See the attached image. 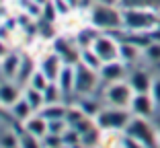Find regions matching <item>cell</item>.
I'll return each instance as SVG.
<instances>
[{
	"instance_id": "603a6c76",
	"label": "cell",
	"mask_w": 160,
	"mask_h": 148,
	"mask_svg": "<svg viewBox=\"0 0 160 148\" xmlns=\"http://www.w3.org/2000/svg\"><path fill=\"white\" fill-rule=\"evenodd\" d=\"M142 56L146 58V60H150V62L158 64V62H160V41H152V43H148L146 48L142 49Z\"/></svg>"
},
{
	"instance_id": "4dcf8cb0",
	"label": "cell",
	"mask_w": 160,
	"mask_h": 148,
	"mask_svg": "<svg viewBox=\"0 0 160 148\" xmlns=\"http://www.w3.org/2000/svg\"><path fill=\"white\" fill-rule=\"evenodd\" d=\"M33 64H31V60H21V66H19V72H17V74H19L21 76V80H27V78L25 76H29L31 78V74H33Z\"/></svg>"
},
{
	"instance_id": "ac0fdd59",
	"label": "cell",
	"mask_w": 160,
	"mask_h": 148,
	"mask_svg": "<svg viewBox=\"0 0 160 148\" xmlns=\"http://www.w3.org/2000/svg\"><path fill=\"white\" fill-rule=\"evenodd\" d=\"M80 62L86 64L88 68H92V70H97V72H99L101 66H103V60L94 54L92 48H82V52H80Z\"/></svg>"
},
{
	"instance_id": "5bb4252c",
	"label": "cell",
	"mask_w": 160,
	"mask_h": 148,
	"mask_svg": "<svg viewBox=\"0 0 160 148\" xmlns=\"http://www.w3.org/2000/svg\"><path fill=\"white\" fill-rule=\"evenodd\" d=\"M53 52H56L66 64H76V62H80V54H76L74 49H72L70 45L64 41V39H56V41H53Z\"/></svg>"
},
{
	"instance_id": "836d02e7",
	"label": "cell",
	"mask_w": 160,
	"mask_h": 148,
	"mask_svg": "<svg viewBox=\"0 0 160 148\" xmlns=\"http://www.w3.org/2000/svg\"><path fill=\"white\" fill-rule=\"evenodd\" d=\"M150 95L154 99L156 107H160V76H154V82H152V89H150Z\"/></svg>"
},
{
	"instance_id": "8d00e7d4",
	"label": "cell",
	"mask_w": 160,
	"mask_h": 148,
	"mask_svg": "<svg viewBox=\"0 0 160 148\" xmlns=\"http://www.w3.org/2000/svg\"><path fill=\"white\" fill-rule=\"evenodd\" d=\"M31 2H35V4H39V6H43L45 2H49V0H31Z\"/></svg>"
},
{
	"instance_id": "d6a6232c",
	"label": "cell",
	"mask_w": 160,
	"mask_h": 148,
	"mask_svg": "<svg viewBox=\"0 0 160 148\" xmlns=\"http://www.w3.org/2000/svg\"><path fill=\"white\" fill-rule=\"evenodd\" d=\"M121 148H146L142 142H138L136 138H132V136H127V134H123V138H121Z\"/></svg>"
},
{
	"instance_id": "cb8c5ba5",
	"label": "cell",
	"mask_w": 160,
	"mask_h": 148,
	"mask_svg": "<svg viewBox=\"0 0 160 148\" xmlns=\"http://www.w3.org/2000/svg\"><path fill=\"white\" fill-rule=\"evenodd\" d=\"M47 84H49V78L43 74V70H35L31 74V78H29V86H33L37 91H45Z\"/></svg>"
},
{
	"instance_id": "e0dca14e",
	"label": "cell",
	"mask_w": 160,
	"mask_h": 148,
	"mask_svg": "<svg viewBox=\"0 0 160 148\" xmlns=\"http://www.w3.org/2000/svg\"><path fill=\"white\" fill-rule=\"evenodd\" d=\"M19 89L14 84H10V82H2L0 84V103L2 105H12L14 101L19 99Z\"/></svg>"
},
{
	"instance_id": "277c9868",
	"label": "cell",
	"mask_w": 160,
	"mask_h": 148,
	"mask_svg": "<svg viewBox=\"0 0 160 148\" xmlns=\"http://www.w3.org/2000/svg\"><path fill=\"white\" fill-rule=\"evenodd\" d=\"M121 14H123V29H127L129 33H144V31H150L160 23V17L140 8L121 10Z\"/></svg>"
},
{
	"instance_id": "6da1fadb",
	"label": "cell",
	"mask_w": 160,
	"mask_h": 148,
	"mask_svg": "<svg viewBox=\"0 0 160 148\" xmlns=\"http://www.w3.org/2000/svg\"><path fill=\"white\" fill-rule=\"evenodd\" d=\"M90 23L92 27L103 29V31H115L123 27V14L121 10H117L107 2H99L90 6Z\"/></svg>"
},
{
	"instance_id": "9c48e42d",
	"label": "cell",
	"mask_w": 160,
	"mask_h": 148,
	"mask_svg": "<svg viewBox=\"0 0 160 148\" xmlns=\"http://www.w3.org/2000/svg\"><path fill=\"white\" fill-rule=\"evenodd\" d=\"M127 64L121 62V60H111V62H103L99 70V76L101 80L105 82H117V80H123L127 74Z\"/></svg>"
},
{
	"instance_id": "4fadbf2b",
	"label": "cell",
	"mask_w": 160,
	"mask_h": 148,
	"mask_svg": "<svg viewBox=\"0 0 160 148\" xmlns=\"http://www.w3.org/2000/svg\"><path fill=\"white\" fill-rule=\"evenodd\" d=\"M58 86H60L62 95L70 97V93H74V64H66L62 68L60 76H58Z\"/></svg>"
},
{
	"instance_id": "d6986e66",
	"label": "cell",
	"mask_w": 160,
	"mask_h": 148,
	"mask_svg": "<svg viewBox=\"0 0 160 148\" xmlns=\"http://www.w3.org/2000/svg\"><path fill=\"white\" fill-rule=\"evenodd\" d=\"M19 66H21V58L17 54H8V56H4V62L0 64V70L4 76H14L19 72Z\"/></svg>"
},
{
	"instance_id": "d590c367",
	"label": "cell",
	"mask_w": 160,
	"mask_h": 148,
	"mask_svg": "<svg viewBox=\"0 0 160 148\" xmlns=\"http://www.w3.org/2000/svg\"><path fill=\"white\" fill-rule=\"evenodd\" d=\"M4 56H8V48L4 45V41H0V58H4Z\"/></svg>"
},
{
	"instance_id": "83f0119b",
	"label": "cell",
	"mask_w": 160,
	"mask_h": 148,
	"mask_svg": "<svg viewBox=\"0 0 160 148\" xmlns=\"http://www.w3.org/2000/svg\"><path fill=\"white\" fill-rule=\"evenodd\" d=\"M66 128H68L66 120H49V121H47V132H49V134L62 136L64 132H66Z\"/></svg>"
},
{
	"instance_id": "30bf717a",
	"label": "cell",
	"mask_w": 160,
	"mask_h": 148,
	"mask_svg": "<svg viewBox=\"0 0 160 148\" xmlns=\"http://www.w3.org/2000/svg\"><path fill=\"white\" fill-rule=\"evenodd\" d=\"M127 82L133 89V93H150L154 76L144 68H136V70H132L127 74Z\"/></svg>"
},
{
	"instance_id": "484cf974",
	"label": "cell",
	"mask_w": 160,
	"mask_h": 148,
	"mask_svg": "<svg viewBox=\"0 0 160 148\" xmlns=\"http://www.w3.org/2000/svg\"><path fill=\"white\" fill-rule=\"evenodd\" d=\"M78 107L82 111H84V115L86 117H97V113L101 111V107H99V103H94V101H90V99H80V103H78Z\"/></svg>"
},
{
	"instance_id": "7c38bea8",
	"label": "cell",
	"mask_w": 160,
	"mask_h": 148,
	"mask_svg": "<svg viewBox=\"0 0 160 148\" xmlns=\"http://www.w3.org/2000/svg\"><path fill=\"white\" fill-rule=\"evenodd\" d=\"M62 60L58 54H52V56H47L45 60L41 62V70H43V74H45L47 78H49V82L52 80H58V76H60V72H62Z\"/></svg>"
},
{
	"instance_id": "4316f807",
	"label": "cell",
	"mask_w": 160,
	"mask_h": 148,
	"mask_svg": "<svg viewBox=\"0 0 160 148\" xmlns=\"http://www.w3.org/2000/svg\"><path fill=\"white\" fill-rule=\"evenodd\" d=\"M43 148H62L64 146V138H62V136H58V134H49V132H47L45 136H43Z\"/></svg>"
},
{
	"instance_id": "f1b7e54d",
	"label": "cell",
	"mask_w": 160,
	"mask_h": 148,
	"mask_svg": "<svg viewBox=\"0 0 160 148\" xmlns=\"http://www.w3.org/2000/svg\"><path fill=\"white\" fill-rule=\"evenodd\" d=\"M86 115H84V111L80 109V107H70V109H66V121H68V125H74V124H78L80 120H84Z\"/></svg>"
},
{
	"instance_id": "3957f363",
	"label": "cell",
	"mask_w": 160,
	"mask_h": 148,
	"mask_svg": "<svg viewBox=\"0 0 160 148\" xmlns=\"http://www.w3.org/2000/svg\"><path fill=\"white\" fill-rule=\"evenodd\" d=\"M132 111H127L125 107H107V109H101L94 117V124L97 128H101V132H123L127 125V121L132 120Z\"/></svg>"
},
{
	"instance_id": "5b68a950",
	"label": "cell",
	"mask_w": 160,
	"mask_h": 148,
	"mask_svg": "<svg viewBox=\"0 0 160 148\" xmlns=\"http://www.w3.org/2000/svg\"><path fill=\"white\" fill-rule=\"evenodd\" d=\"M97 82H99L97 70L88 68L82 62L74 64V93H78V95H82V97L90 95V93L97 89Z\"/></svg>"
},
{
	"instance_id": "ffe728a7",
	"label": "cell",
	"mask_w": 160,
	"mask_h": 148,
	"mask_svg": "<svg viewBox=\"0 0 160 148\" xmlns=\"http://www.w3.org/2000/svg\"><path fill=\"white\" fill-rule=\"evenodd\" d=\"M25 99H27V103L31 105V109H41L43 105H45V99H43V91H37V89H33V86H29V89H25Z\"/></svg>"
},
{
	"instance_id": "f35d334b",
	"label": "cell",
	"mask_w": 160,
	"mask_h": 148,
	"mask_svg": "<svg viewBox=\"0 0 160 148\" xmlns=\"http://www.w3.org/2000/svg\"><path fill=\"white\" fill-rule=\"evenodd\" d=\"M158 148H160V132H158Z\"/></svg>"
},
{
	"instance_id": "8fae6325",
	"label": "cell",
	"mask_w": 160,
	"mask_h": 148,
	"mask_svg": "<svg viewBox=\"0 0 160 148\" xmlns=\"http://www.w3.org/2000/svg\"><path fill=\"white\" fill-rule=\"evenodd\" d=\"M25 132L41 140L43 136L47 134V120H45V117H41L39 113L27 117V120H25Z\"/></svg>"
},
{
	"instance_id": "ba28073f",
	"label": "cell",
	"mask_w": 160,
	"mask_h": 148,
	"mask_svg": "<svg viewBox=\"0 0 160 148\" xmlns=\"http://www.w3.org/2000/svg\"><path fill=\"white\" fill-rule=\"evenodd\" d=\"M154 109H156V103H154L150 93H133V99L129 103V111L133 115H140V117H148L150 120L152 115H154Z\"/></svg>"
},
{
	"instance_id": "7402d4cb",
	"label": "cell",
	"mask_w": 160,
	"mask_h": 148,
	"mask_svg": "<svg viewBox=\"0 0 160 148\" xmlns=\"http://www.w3.org/2000/svg\"><path fill=\"white\" fill-rule=\"evenodd\" d=\"M97 37H99V33L94 29H80L78 35H76V41H78L80 48H92V43Z\"/></svg>"
},
{
	"instance_id": "74e56055",
	"label": "cell",
	"mask_w": 160,
	"mask_h": 148,
	"mask_svg": "<svg viewBox=\"0 0 160 148\" xmlns=\"http://www.w3.org/2000/svg\"><path fill=\"white\" fill-rule=\"evenodd\" d=\"M66 2H68V4H70V6H76V4H78V2H80V0H66Z\"/></svg>"
},
{
	"instance_id": "ab89813d",
	"label": "cell",
	"mask_w": 160,
	"mask_h": 148,
	"mask_svg": "<svg viewBox=\"0 0 160 148\" xmlns=\"http://www.w3.org/2000/svg\"><path fill=\"white\" fill-rule=\"evenodd\" d=\"M158 132H160V128H158Z\"/></svg>"
},
{
	"instance_id": "2e32d148",
	"label": "cell",
	"mask_w": 160,
	"mask_h": 148,
	"mask_svg": "<svg viewBox=\"0 0 160 148\" xmlns=\"http://www.w3.org/2000/svg\"><path fill=\"white\" fill-rule=\"evenodd\" d=\"M39 115L49 120H66V107L60 105V103H49V105H43V109H39Z\"/></svg>"
},
{
	"instance_id": "52a82bcc",
	"label": "cell",
	"mask_w": 160,
	"mask_h": 148,
	"mask_svg": "<svg viewBox=\"0 0 160 148\" xmlns=\"http://www.w3.org/2000/svg\"><path fill=\"white\" fill-rule=\"evenodd\" d=\"M92 49L103 62L119 60V41H115V39L109 37V35H99L92 43Z\"/></svg>"
},
{
	"instance_id": "e575fe53",
	"label": "cell",
	"mask_w": 160,
	"mask_h": 148,
	"mask_svg": "<svg viewBox=\"0 0 160 148\" xmlns=\"http://www.w3.org/2000/svg\"><path fill=\"white\" fill-rule=\"evenodd\" d=\"M43 8H45V21H56V17H58V10H56V4H53V0H49V2H45L43 4Z\"/></svg>"
},
{
	"instance_id": "9a60e30c",
	"label": "cell",
	"mask_w": 160,
	"mask_h": 148,
	"mask_svg": "<svg viewBox=\"0 0 160 148\" xmlns=\"http://www.w3.org/2000/svg\"><path fill=\"white\" fill-rule=\"evenodd\" d=\"M140 56H142V48H138L136 43L127 41V39L119 43V60H121V62H125V64H133Z\"/></svg>"
},
{
	"instance_id": "f546056e",
	"label": "cell",
	"mask_w": 160,
	"mask_h": 148,
	"mask_svg": "<svg viewBox=\"0 0 160 148\" xmlns=\"http://www.w3.org/2000/svg\"><path fill=\"white\" fill-rule=\"evenodd\" d=\"M19 148H43V144H39V138H35V136L25 132L19 138Z\"/></svg>"
},
{
	"instance_id": "8992f818",
	"label": "cell",
	"mask_w": 160,
	"mask_h": 148,
	"mask_svg": "<svg viewBox=\"0 0 160 148\" xmlns=\"http://www.w3.org/2000/svg\"><path fill=\"white\" fill-rule=\"evenodd\" d=\"M105 99L111 107H125L129 109V103L133 99V89L129 86V82H109L107 89H105Z\"/></svg>"
},
{
	"instance_id": "7a4b0ae2",
	"label": "cell",
	"mask_w": 160,
	"mask_h": 148,
	"mask_svg": "<svg viewBox=\"0 0 160 148\" xmlns=\"http://www.w3.org/2000/svg\"><path fill=\"white\" fill-rule=\"evenodd\" d=\"M123 134L136 138L138 142H142L146 148H158V132H156L154 125L148 121V117L132 115V120L127 121Z\"/></svg>"
},
{
	"instance_id": "1f68e13d",
	"label": "cell",
	"mask_w": 160,
	"mask_h": 148,
	"mask_svg": "<svg viewBox=\"0 0 160 148\" xmlns=\"http://www.w3.org/2000/svg\"><path fill=\"white\" fill-rule=\"evenodd\" d=\"M0 146L2 148H19V138L8 132V134H4L0 138Z\"/></svg>"
},
{
	"instance_id": "d4e9b609",
	"label": "cell",
	"mask_w": 160,
	"mask_h": 148,
	"mask_svg": "<svg viewBox=\"0 0 160 148\" xmlns=\"http://www.w3.org/2000/svg\"><path fill=\"white\" fill-rule=\"evenodd\" d=\"M60 97H62V91L58 84H49L45 86V91H43V99H45V105H49V103H60Z\"/></svg>"
},
{
	"instance_id": "44dd1931",
	"label": "cell",
	"mask_w": 160,
	"mask_h": 148,
	"mask_svg": "<svg viewBox=\"0 0 160 148\" xmlns=\"http://www.w3.org/2000/svg\"><path fill=\"white\" fill-rule=\"evenodd\" d=\"M10 107H12V115H14V117H17L19 121H25L27 117H31V111H33V109H31V105L27 103V99H25V97H23V99L19 97V99L14 101Z\"/></svg>"
}]
</instances>
